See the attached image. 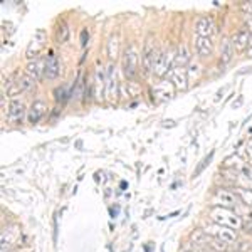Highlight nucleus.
<instances>
[{
    "instance_id": "nucleus-1",
    "label": "nucleus",
    "mask_w": 252,
    "mask_h": 252,
    "mask_svg": "<svg viewBox=\"0 0 252 252\" xmlns=\"http://www.w3.org/2000/svg\"><path fill=\"white\" fill-rule=\"evenodd\" d=\"M210 220L214 224L224 225V227H229L232 231H239V229L244 227V222L240 218L239 214H235L232 209H224V207H214V209L209 210Z\"/></svg>"
},
{
    "instance_id": "nucleus-2",
    "label": "nucleus",
    "mask_w": 252,
    "mask_h": 252,
    "mask_svg": "<svg viewBox=\"0 0 252 252\" xmlns=\"http://www.w3.org/2000/svg\"><path fill=\"white\" fill-rule=\"evenodd\" d=\"M156 57H158V52H156V46H155V39L150 34L145 41L143 46V52H141V64H143V72L145 74H150L153 72V67H155Z\"/></svg>"
},
{
    "instance_id": "nucleus-3",
    "label": "nucleus",
    "mask_w": 252,
    "mask_h": 252,
    "mask_svg": "<svg viewBox=\"0 0 252 252\" xmlns=\"http://www.w3.org/2000/svg\"><path fill=\"white\" fill-rule=\"evenodd\" d=\"M205 235H210L212 239H218L222 242H227L232 244L237 240V231H232L229 227H224V225H218V224H209L203 227L202 231Z\"/></svg>"
},
{
    "instance_id": "nucleus-4",
    "label": "nucleus",
    "mask_w": 252,
    "mask_h": 252,
    "mask_svg": "<svg viewBox=\"0 0 252 252\" xmlns=\"http://www.w3.org/2000/svg\"><path fill=\"white\" fill-rule=\"evenodd\" d=\"M138 69V47L136 44H130L123 54V72L128 79H133Z\"/></svg>"
},
{
    "instance_id": "nucleus-5",
    "label": "nucleus",
    "mask_w": 252,
    "mask_h": 252,
    "mask_svg": "<svg viewBox=\"0 0 252 252\" xmlns=\"http://www.w3.org/2000/svg\"><path fill=\"white\" fill-rule=\"evenodd\" d=\"M212 203L214 207H224V209H234L239 205V197L235 195V192L227 188H218L215 190L214 197H212Z\"/></svg>"
},
{
    "instance_id": "nucleus-6",
    "label": "nucleus",
    "mask_w": 252,
    "mask_h": 252,
    "mask_svg": "<svg viewBox=\"0 0 252 252\" xmlns=\"http://www.w3.org/2000/svg\"><path fill=\"white\" fill-rule=\"evenodd\" d=\"M173 61H175V54L171 50H162L158 52V57H156L155 67H153V74L158 76V78H163L165 74L173 69Z\"/></svg>"
},
{
    "instance_id": "nucleus-7",
    "label": "nucleus",
    "mask_w": 252,
    "mask_h": 252,
    "mask_svg": "<svg viewBox=\"0 0 252 252\" xmlns=\"http://www.w3.org/2000/svg\"><path fill=\"white\" fill-rule=\"evenodd\" d=\"M167 76H168V81L173 84L177 89L185 91L188 87V76L184 67H173Z\"/></svg>"
},
{
    "instance_id": "nucleus-8",
    "label": "nucleus",
    "mask_w": 252,
    "mask_h": 252,
    "mask_svg": "<svg viewBox=\"0 0 252 252\" xmlns=\"http://www.w3.org/2000/svg\"><path fill=\"white\" fill-rule=\"evenodd\" d=\"M20 237V229L19 225H9L2 231V252L9 251L14 244L19 240Z\"/></svg>"
},
{
    "instance_id": "nucleus-9",
    "label": "nucleus",
    "mask_w": 252,
    "mask_h": 252,
    "mask_svg": "<svg viewBox=\"0 0 252 252\" xmlns=\"http://www.w3.org/2000/svg\"><path fill=\"white\" fill-rule=\"evenodd\" d=\"M25 116V106L20 100H12L9 104V121L12 125H19L24 121Z\"/></svg>"
},
{
    "instance_id": "nucleus-10",
    "label": "nucleus",
    "mask_w": 252,
    "mask_h": 252,
    "mask_svg": "<svg viewBox=\"0 0 252 252\" xmlns=\"http://www.w3.org/2000/svg\"><path fill=\"white\" fill-rule=\"evenodd\" d=\"M25 72L31 79H34L35 83L41 81L42 76H46V59H34L27 64Z\"/></svg>"
},
{
    "instance_id": "nucleus-11",
    "label": "nucleus",
    "mask_w": 252,
    "mask_h": 252,
    "mask_svg": "<svg viewBox=\"0 0 252 252\" xmlns=\"http://www.w3.org/2000/svg\"><path fill=\"white\" fill-rule=\"evenodd\" d=\"M44 46H46V32H44L42 29H39V31L34 34V37H32V41L27 47V57L29 59H32L34 56H37V54L42 50Z\"/></svg>"
},
{
    "instance_id": "nucleus-12",
    "label": "nucleus",
    "mask_w": 252,
    "mask_h": 252,
    "mask_svg": "<svg viewBox=\"0 0 252 252\" xmlns=\"http://www.w3.org/2000/svg\"><path fill=\"white\" fill-rule=\"evenodd\" d=\"M193 46H195V52L199 54L200 57H209L214 52V44H212L210 37H200V35H195L193 37Z\"/></svg>"
},
{
    "instance_id": "nucleus-13",
    "label": "nucleus",
    "mask_w": 252,
    "mask_h": 252,
    "mask_svg": "<svg viewBox=\"0 0 252 252\" xmlns=\"http://www.w3.org/2000/svg\"><path fill=\"white\" fill-rule=\"evenodd\" d=\"M193 29H195V34L200 35V37H210L215 29L214 20H212L210 17H199V19L195 20Z\"/></svg>"
},
{
    "instance_id": "nucleus-14",
    "label": "nucleus",
    "mask_w": 252,
    "mask_h": 252,
    "mask_svg": "<svg viewBox=\"0 0 252 252\" xmlns=\"http://www.w3.org/2000/svg\"><path fill=\"white\" fill-rule=\"evenodd\" d=\"M46 111H47V106L44 101H34V103L31 104V108H29V113H27L29 123H32V125L39 123L42 116L46 115Z\"/></svg>"
},
{
    "instance_id": "nucleus-15",
    "label": "nucleus",
    "mask_w": 252,
    "mask_h": 252,
    "mask_svg": "<svg viewBox=\"0 0 252 252\" xmlns=\"http://www.w3.org/2000/svg\"><path fill=\"white\" fill-rule=\"evenodd\" d=\"M116 71H115V66L109 64L108 69H106V98L108 100H113L116 96Z\"/></svg>"
},
{
    "instance_id": "nucleus-16",
    "label": "nucleus",
    "mask_w": 252,
    "mask_h": 252,
    "mask_svg": "<svg viewBox=\"0 0 252 252\" xmlns=\"http://www.w3.org/2000/svg\"><path fill=\"white\" fill-rule=\"evenodd\" d=\"M59 74H61L59 59H57L54 52H49V56L46 57V78L47 79H56Z\"/></svg>"
},
{
    "instance_id": "nucleus-17",
    "label": "nucleus",
    "mask_w": 252,
    "mask_h": 252,
    "mask_svg": "<svg viewBox=\"0 0 252 252\" xmlns=\"http://www.w3.org/2000/svg\"><path fill=\"white\" fill-rule=\"evenodd\" d=\"M251 32L246 31V29H239V31L235 32V34L232 35V46L235 50H242V49H247V46H249V41H251Z\"/></svg>"
},
{
    "instance_id": "nucleus-18",
    "label": "nucleus",
    "mask_w": 252,
    "mask_h": 252,
    "mask_svg": "<svg viewBox=\"0 0 252 252\" xmlns=\"http://www.w3.org/2000/svg\"><path fill=\"white\" fill-rule=\"evenodd\" d=\"M153 93L158 100H170L173 96V84L170 81H162L153 87Z\"/></svg>"
},
{
    "instance_id": "nucleus-19",
    "label": "nucleus",
    "mask_w": 252,
    "mask_h": 252,
    "mask_svg": "<svg viewBox=\"0 0 252 252\" xmlns=\"http://www.w3.org/2000/svg\"><path fill=\"white\" fill-rule=\"evenodd\" d=\"M190 59H192V54H190L188 46L187 44H180L177 54H175V64H177V67H184V66H187L190 63Z\"/></svg>"
},
{
    "instance_id": "nucleus-20",
    "label": "nucleus",
    "mask_w": 252,
    "mask_h": 252,
    "mask_svg": "<svg viewBox=\"0 0 252 252\" xmlns=\"http://www.w3.org/2000/svg\"><path fill=\"white\" fill-rule=\"evenodd\" d=\"M234 52H235V49H234L231 39H222V42H220V63L222 64L231 63L232 57H234Z\"/></svg>"
},
{
    "instance_id": "nucleus-21",
    "label": "nucleus",
    "mask_w": 252,
    "mask_h": 252,
    "mask_svg": "<svg viewBox=\"0 0 252 252\" xmlns=\"http://www.w3.org/2000/svg\"><path fill=\"white\" fill-rule=\"evenodd\" d=\"M93 91H94V96H96V100H101V94H103V91H106V79L103 78L101 67H98L96 72H94Z\"/></svg>"
},
{
    "instance_id": "nucleus-22",
    "label": "nucleus",
    "mask_w": 252,
    "mask_h": 252,
    "mask_svg": "<svg viewBox=\"0 0 252 252\" xmlns=\"http://www.w3.org/2000/svg\"><path fill=\"white\" fill-rule=\"evenodd\" d=\"M118 47H119V37L118 34H113L108 39V44H106V50H108L109 59H116L118 57Z\"/></svg>"
},
{
    "instance_id": "nucleus-23",
    "label": "nucleus",
    "mask_w": 252,
    "mask_h": 252,
    "mask_svg": "<svg viewBox=\"0 0 252 252\" xmlns=\"http://www.w3.org/2000/svg\"><path fill=\"white\" fill-rule=\"evenodd\" d=\"M235 195L239 197V200L247 207H252V190H247V188H235L234 190Z\"/></svg>"
},
{
    "instance_id": "nucleus-24",
    "label": "nucleus",
    "mask_w": 252,
    "mask_h": 252,
    "mask_svg": "<svg viewBox=\"0 0 252 252\" xmlns=\"http://www.w3.org/2000/svg\"><path fill=\"white\" fill-rule=\"evenodd\" d=\"M69 39V29H67V24L63 22V24H59V27H57V41L59 44H64L67 42Z\"/></svg>"
},
{
    "instance_id": "nucleus-25",
    "label": "nucleus",
    "mask_w": 252,
    "mask_h": 252,
    "mask_svg": "<svg viewBox=\"0 0 252 252\" xmlns=\"http://www.w3.org/2000/svg\"><path fill=\"white\" fill-rule=\"evenodd\" d=\"M34 79H31L29 78L27 74L24 76V78H20L19 81H17V89L19 91H27V89H31L32 86H34Z\"/></svg>"
},
{
    "instance_id": "nucleus-26",
    "label": "nucleus",
    "mask_w": 252,
    "mask_h": 252,
    "mask_svg": "<svg viewBox=\"0 0 252 252\" xmlns=\"http://www.w3.org/2000/svg\"><path fill=\"white\" fill-rule=\"evenodd\" d=\"M197 74H199V64H192L190 67L187 69V76H188V81L193 78H197Z\"/></svg>"
},
{
    "instance_id": "nucleus-27",
    "label": "nucleus",
    "mask_w": 252,
    "mask_h": 252,
    "mask_svg": "<svg viewBox=\"0 0 252 252\" xmlns=\"http://www.w3.org/2000/svg\"><path fill=\"white\" fill-rule=\"evenodd\" d=\"M244 29H246V31H249L251 35H252V16H249V14H246V16H244Z\"/></svg>"
},
{
    "instance_id": "nucleus-28",
    "label": "nucleus",
    "mask_w": 252,
    "mask_h": 252,
    "mask_svg": "<svg viewBox=\"0 0 252 252\" xmlns=\"http://www.w3.org/2000/svg\"><path fill=\"white\" fill-rule=\"evenodd\" d=\"M87 39H89V34H87V31H83L81 32V46H86Z\"/></svg>"
},
{
    "instance_id": "nucleus-29",
    "label": "nucleus",
    "mask_w": 252,
    "mask_h": 252,
    "mask_svg": "<svg viewBox=\"0 0 252 252\" xmlns=\"http://www.w3.org/2000/svg\"><path fill=\"white\" fill-rule=\"evenodd\" d=\"M242 9L246 10V12L249 14V16H252V2H249V3H244Z\"/></svg>"
},
{
    "instance_id": "nucleus-30",
    "label": "nucleus",
    "mask_w": 252,
    "mask_h": 252,
    "mask_svg": "<svg viewBox=\"0 0 252 252\" xmlns=\"http://www.w3.org/2000/svg\"><path fill=\"white\" fill-rule=\"evenodd\" d=\"M247 155H249V158L252 160V140L247 143Z\"/></svg>"
},
{
    "instance_id": "nucleus-31",
    "label": "nucleus",
    "mask_w": 252,
    "mask_h": 252,
    "mask_svg": "<svg viewBox=\"0 0 252 252\" xmlns=\"http://www.w3.org/2000/svg\"><path fill=\"white\" fill-rule=\"evenodd\" d=\"M247 56L252 57V37H251V41H249V46H247Z\"/></svg>"
},
{
    "instance_id": "nucleus-32",
    "label": "nucleus",
    "mask_w": 252,
    "mask_h": 252,
    "mask_svg": "<svg viewBox=\"0 0 252 252\" xmlns=\"http://www.w3.org/2000/svg\"><path fill=\"white\" fill-rule=\"evenodd\" d=\"M244 227H246V232H249V234H252V222H247L246 225H244Z\"/></svg>"
}]
</instances>
